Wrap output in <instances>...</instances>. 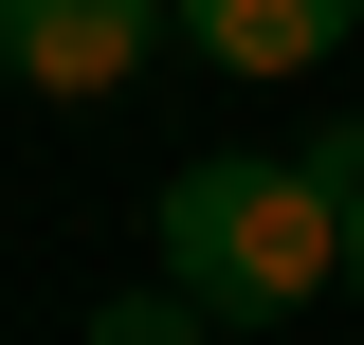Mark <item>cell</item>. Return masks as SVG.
Segmentation results:
<instances>
[{"instance_id":"cell-1","label":"cell","mask_w":364,"mask_h":345,"mask_svg":"<svg viewBox=\"0 0 364 345\" xmlns=\"http://www.w3.org/2000/svg\"><path fill=\"white\" fill-rule=\"evenodd\" d=\"M146 218H164V291L200 309V327H291V309L346 273V218H328L310 146H291V164H182Z\"/></svg>"},{"instance_id":"cell-2","label":"cell","mask_w":364,"mask_h":345,"mask_svg":"<svg viewBox=\"0 0 364 345\" xmlns=\"http://www.w3.org/2000/svg\"><path fill=\"white\" fill-rule=\"evenodd\" d=\"M182 0H0V73L55 91V109H91V91H128L146 55H164Z\"/></svg>"},{"instance_id":"cell-3","label":"cell","mask_w":364,"mask_h":345,"mask_svg":"<svg viewBox=\"0 0 364 345\" xmlns=\"http://www.w3.org/2000/svg\"><path fill=\"white\" fill-rule=\"evenodd\" d=\"M346 18H364V0H182V37L219 55V73H328Z\"/></svg>"},{"instance_id":"cell-4","label":"cell","mask_w":364,"mask_h":345,"mask_svg":"<svg viewBox=\"0 0 364 345\" xmlns=\"http://www.w3.org/2000/svg\"><path fill=\"white\" fill-rule=\"evenodd\" d=\"M91 345H219V327H200L182 291H109V309H91Z\"/></svg>"},{"instance_id":"cell-5","label":"cell","mask_w":364,"mask_h":345,"mask_svg":"<svg viewBox=\"0 0 364 345\" xmlns=\"http://www.w3.org/2000/svg\"><path fill=\"white\" fill-rule=\"evenodd\" d=\"M310 182H328V218H346V291H364V128H310Z\"/></svg>"}]
</instances>
